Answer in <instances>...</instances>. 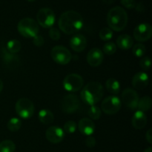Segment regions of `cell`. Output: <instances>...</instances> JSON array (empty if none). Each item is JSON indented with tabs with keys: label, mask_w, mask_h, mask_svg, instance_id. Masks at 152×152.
I'll return each mask as SVG.
<instances>
[{
	"label": "cell",
	"mask_w": 152,
	"mask_h": 152,
	"mask_svg": "<svg viewBox=\"0 0 152 152\" xmlns=\"http://www.w3.org/2000/svg\"><path fill=\"white\" fill-rule=\"evenodd\" d=\"M58 24L62 32L65 34H73L83 28V19L78 12L67 10L61 14Z\"/></svg>",
	"instance_id": "6da1fadb"
},
{
	"label": "cell",
	"mask_w": 152,
	"mask_h": 152,
	"mask_svg": "<svg viewBox=\"0 0 152 152\" xmlns=\"http://www.w3.org/2000/svg\"><path fill=\"white\" fill-rule=\"evenodd\" d=\"M128 14L124 8L116 6L112 7L107 14V22L110 29L115 31H122L128 24Z\"/></svg>",
	"instance_id": "7a4b0ae2"
},
{
	"label": "cell",
	"mask_w": 152,
	"mask_h": 152,
	"mask_svg": "<svg viewBox=\"0 0 152 152\" xmlns=\"http://www.w3.org/2000/svg\"><path fill=\"white\" fill-rule=\"evenodd\" d=\"M103 96V87L98 82H90L83 88L81 99L85 103L94 105L102 99Z\"/></svg>",
	"instance_id": "3957f363"
},
{
	"label": "cell",
	"mask_w": 152,
	"mask_h": 152,
	"mask_svg": "<svg viewBox=\"0 0 152 152\" xmlns=\"http://www.w3.org/2000/svg\"><path fill=\"white\" fill-rule=\"evenodd\" d=\"M19 34L26 38H34L39 33L38 23L31 18H24L21 19L17 25Z\"/></svg>",
	"instance_id": "277c9868"
},
{
	"label": "cell",
	"mask_w": 152,
	"mask_h": 152,
	"mask_svg": "<svg viewBox=\"0 0 152 152\" xmlns=\"http://www.w3.org/2000/svg\"><path fill=\"white\" fill-rule=\"evenodd\" d=\"M15 109L18 115L22 119H30L34 114V105L29 99L21 98L16 102Z\"/></svg>",
	"instance_id": "5b68a950"
},
{
	"label": "cell",
	"mask_w": 152,
	"mask_h": 152,
	"mask_svg": "<svg viewBox=\"0 0 152 152\" xmlns=\"http://www.w3.org/2000/svg\"><path fill=\"white\" fill-rule=\"evenodd\" d=\"M52 59L59 65H67L71 62L72 56L67 48L62 45H56L50 51Z\"/></svg>",
	"instance_id": "8992f818"
},
{
	"label": "cell",
	"mask_w": 152,
	"mask_h": 152,
	"mask_svg": "<svg viewBox=\"0 0 152 152\" xmlns=\"http://www.w3.org/2000/svg\"><path fill=\"white\" fill-rule=\"evenodd\" d=\"M84 80L83 77L77 74H71L67 75L62 82L64 88L70 92H76L83 88Z\"/></svg>",
	"instance_id": "52a82bcc"
},
{
	"label": "cell",
	"mask_w": 152,
	"mask_h": 152,
	"mask_svg": "<svg viewBox=\"0 0 152 152\" xmlns=\"http://www.w3.org/2000/svg\"><path fill=\"white\" fill-rule=\"evenodd\" d=\"M55 19L54 12L48 7L41 8L37 14V22L45 28H51L54 24Z\"/></svg>",
	"instance_id": "ba28073f"
},
{
	"label": "cell",
	"mask_w": 152,
	"mask_h": 152,
	"mask_svg": "<svg viewBox=\"0 0 152 152\" xmlns=\"http://www.w3.org/2000/svg\"><path fill=\"white\" fill-rule=\"evenodd\" d=\"M1 56L3 65L7 69L13 71L16 69L20 65V59L16 53L9 52L5 47L1 49Z\"/></svg>",
	"instance_id": "9c48e42d"
},
{
	"label": "cell",
	"mask_w": 152,
	"mask_h": 152,
	"mask_svg": "<svg viewBox=\"0 0 152 152\" xmlns=\"http://www.w3.org/2000/svg\"><path fill=\"white\" fill-rule=\"evenodd\" d=\"M101 108L103 112L105 114L112 115L116 114L121 108V100L118 96L115 95H111L108 96L102 101L101 104Z\"/></svg>",
	"instance_id": "30bf717a"
},
{
	"label": "cell",
	"mask_w": 152,
	"mask_h": 152,
	"mask_svg": "<svg viewBox=\"0 0 152 152\" xmlns=\"http://www.w3.org/2000/svg\"><path fill=\"white\" fill-rule=\"evenodd\" d=\"M80 105V99L75 94H67L62 99L61 108L66 114H74Z\"/></svg>",
	"instance_id": "8fae6325"
},
{
	"label": "cell",
	"mask_w": 152,
	"mask_h": 152,
	"mask_svg": "<svg viewBox=\"0 0 152 152\" xmlns=\"http://www.w3.org/2000/svg\"><path fill=\"white\" fill-rule=\"evenodd\" d=\"M122 100L127 108L134 110L137 108L139 96L136 91L134 89L126 88L122 94Z\"/></svg>",
	"instance_id": "7c38bea8"
},
{
	"label": "cell",
	"mask_w": 152,
	"mask_h": 152,
	"mask_svg": "<svg viewBox=\"0 0 152 152\" xmlns=\"http://www.w3.org/2000/svg\"><path fill=\"white\" fill-rule=\"evenodd\" d=\"M152 27L148 23H141L134 30V37L138 42L148 41L151 37Z\"/></svg>",
	"instance_id": "4fadbf2b"
},
{
	"label": "cell",
	"mask_w": 152,
	"mask_h": 152,
	"mask_svg": "<svg viewBox=\"0 0 152 152\" xmlns=\"http://www.w3.org/2000/svg\"><path fill=\"white\" fill-rule=\"evenodd\" d=\"M45 137L49 142L56 144L63 140L65 133L64 131L58 126H50L46 130Z\"/></svg>",
	"instance_id": "5bb4252c"
},
{
	"label": "cell",
	"mask_w": 152,
	"mask_h": 152,
	"mask_svg": "<svg viewBox=\"0 0 152 152\" xmlns=\"http://www.w3.org/2000/svg\"><path fill=\"white\" fill-rule=\"evenodd\" d=\"M103 52L97 48H92L88 51L87 54V62L91 66L97 67L102 64L103 61Z\"/></svg>",
	"instance_id": "9a60e30c"
},
{
	"label": "cell",
	"mask_w": 152,
	"mask_h": 152,
	"mask_svg": "<svg viewBox=\"0 0 152 152\" xmlns=\"http://www.w3.org/2000/svg\"><path fill=\"white\" fill-rule=\"evenodd\" d=\"M149 79L148 74L145 72H138L134 76L132 79V86L134 88L142 90L148 85Z\"/></svg>",
	"instance_id": "2e32d148"
},
{
	"label": "cell",
	"mask_w": 152,
	"mask_h": 152,
	"mask_svg": "<svg viewBox=\"0 0 152 152\" xmlns=\"http://www.w3.org/2000/svg\"><path fill=\"white\" fill-rule=\"evenodd\" d=\"M70 46L74 51L81 52L86 49L87 46V40L83 35L77 34L71 39Z\"/></svg>",
	"instance_id": "e0dca14e"
},
{
	"label": "cell",
	"mask_w": 152,
	"mask_h": 152,
	"mask_svg": "<svg viewBox=\"0 0 152 152\" xmlns=\"http://www.w3.org/2000/svg\"><path fill=\"white\" fill-rule=\"evenodd\" d=\"M78 129L83 134L86 135V136H91L94 132L95 126L91 120L88 118H83L79 122Z\"/></svg>",
	"instance_id": "ac0fdd59"
},
{
	"label": "cell",
	"mask_w": 152,
	"mask_h": 152,
	"mask_svg": "<svg viewBox=\"0 0 152 152\" xmlns=\"http://www.w3.org/2000/svg\"><path fill=\"white\" fill-rule=\"evenodd\" d=\"M132 126L135 129H142L147 124V116L144 112L137 111L134 114L132 117Z\"/></svg>",
	"instance_id": "d6986e66"
},
{
	"label": "cell",
	"mask_w": 152,
	"mask_h": 152,
	"mask_svg": "<svg viewBox=\"0 0 152 152\" xmlns=\"http://www.w3.org/2000/svg\"><path fill=\"white\" fill-rule=\"evenodd\" d=\"M117 44L120 49L128 50L133 46L134 40L131 36L127 35V34H123L117 38Z\"/></svg>",
	"instance_id": "ffe728a7"
},
{
	"label": "cell",
	"mask_w": 152,
	"mask_h": 152,
	"mask_svg": "<svg viewBox=\"0 0 152 152\" xmlns=\"http://www.w3.org/2000/svg\"><path fill=\"white\" fill-rule=\"evenodd\" d=\"M38 117L39 121L44 125L50 124L54 120V116L53 113L48 109H42L39 112Z\"/></svg>",
	"instance_id": "44dd1931"
},
{
	"label": "cell",
	"mask_w": 152,
	"mask_h": 152,
	"mask_svg": "<svg viewBox=\"0 0 152 152\" xmlns=\"http://www.w3.org/2000/svg\"><path fill=\"white\" fill-rule=\"evenodd\" d=\"M105 86L109 93L116 95L118 94L120 91V83L117 80L114 78L108 79L105 83Z\"/></svg>",
	"instance_id": "7402d4cb"
},
{
	"label": "cell",
	"mask_w": 152,
	"mask_h": 152,
	"mask_svg": "<svg viewBox=\"0 0 152 152\" xmlns=\"http://www.w3.org/2000/svg\"><path fill=\"white\" fill-rule=\"evenodd\" d=\"M151 107V99L150 96H145L139 99L137 104V108L139 111L145 112L148 111Z\"/></svg>",
	"instance_id": "603a6c76"
},
{
	"label": "cell",
	"mask_w": 152,
	"mask_h": 152,
	"mask_svg": "<svg viewBox=\"0 0 152 152\" xmlns=\"http://www.w3.org/2000/svg\"><path fill=\"white\" fill-rule=\"evenodd\" d=\"M7 127L8 130L11 132H16L20 129L22 127V121L20 119L13 117L7 122Z\"/></svg>",
	"instance_id": "cb8c5ba5"
},
{
	"label": "cell",
	"mask_w": 152,
	"mask_h": 152,
	"mask_svg": "<svg viewBox=\"0 0 152 152\" xmlns=\"http://www.w3.org/2000/svg\"><path fill=\"white\" fill-rule=\"evenodd\" d=\"M16 145L10 140H6L0 142V152H14Z\"/></svg>",
	"instance_id": "d4e9b609"
},
{
	"label": "cell",
	"mask_w": 152,
	"mask_h": 152,
	"mask_svg": "<svg viewBox=\"0 0 152 152\" xmlns=\"http://www.w3.org/2000/svg\"><path fill=\"white\" fill-rule=\"evenodd\" d=\"M5 48L10 53H16L22 48V44L19 40L12 39L7 43V46Z\"/></svg>",
	"instance_id": "484cf974"
},
{
	"label": "cell",
	"mask_w": 152,
	"mask_h": 152,
	"mask_svg": "<svg viewBox=\"0 0 152 152\" xmlns=\"http://www.w3.org/2000/svg\"><path fill=\"white\" fill-rule=\"evenodd\" d=\"M88 116L93 120H98L101 117V110L96 105H91L88 111Z\"/></svg>",
	"instance_id": "4316f807"
},
{
	"label": "cell",
	"mask_w": 152,
	"mask_h": 152,
	"mask_svg": "<svg viewBox=\"0 0 152 152\" xmlns=\"http://www.w3.org/2000/svg\"><path fill=\"white\" fill-rule=\"evenodd\" d=\"M99 37L103 41H108L113 37L112 30L108 28H103L100 30L99 33Z\"/></svg>",
	"instance_id": "83f0119b"
},
{
	"label": "cell",
	"mask_w": 152,
	"mask_h": 152,
	"mask_svg": "<svg viewBox=\"0 0 152 152\" xmlns=\"http://www.w3.org/2000/svg\"><path fill=\"white\" fill-rule=\"evenodd\" d=\"M146 52V48H145V45L141 43H138V44L134 45L133 47V53L137 57H141L143 56Z\"/></svg>",
	"instance_id": "f1b7e54d"
},
{
	"label": "cell",
	"mask_w": 152,
	"mask_h": 152,
	"mask_svg": "<svg viewBox=\"0 0 152 152\" xmlns=\"http://www.w3.org/2000/svg\"><path fill=\"white\" fill-rule=\"evenodd\" d=\"M117 51V46L112 42L105 43L103 46V53L107 55H112Z\"/></svg>",
	"instance_id": "f546056e"
},
{
	"label": "cell",
	"mask_w": 152,
	"mask_h": 152,
	"mask_svg": "<svg viewBox=\"0 0 152 152\" xmlns=\"http://www.w3.org/2000/svg\"><path fill=\"white\" fill-rule=\"evenodd\" d=\"M77 130V124L74 121L69 120L64 125V131L68 134H72Z\"/></svg>",
	"instance_id": "4dcf8cb0"
},
{
	"label": "cell",
	"mask_w": 152,
	"mask_h": 152,
	"mask_svg": "<svg viewBox=\"0 0 152 152\" xmlns=\"http://www.w3.org/2000/svg\"><path fill=\"white\" fill-rule=\"evenodd\" d=\"M140 66L143 71H148L151 67V59L148 56L142 58L140 62Z\"/></svg>",
	"instance_id": "1f68e13d"
},
{
	"label": "cell",
	"mask_w": 152,
	"mask_h": 152,
	"mask_svg": "<svg viewBox=\"0 0 152 152\" xmlns=\"http://www.w3.org/2000/svg\"><path fill=\"white\" fill-rule=\"evenodd\" d=\"M49 37L55 41L59 40L60 38V33H59V30L55 28H50L49 30Z\"/></svg>",
	"instance_id": "d6a6232c"
},
{
	"label": "cell",
	"mask_w": 152,
	"mask_h": 152,
	"mask_svg": "<svg viewBox=\"0 0 152 152\" xmlns=\"http://www.w3.org/2000/svg\"><path fill=\"white\" fill-rule=\"evenodd\" d=\"M121 4L128 9H133L136 6L135 0H121Z\"/></svg>",
	"instance_id": "836d02e7"
},
{
	"label": "cell",
	"mask_w": 152,
	"mask_h": 152,
	"mask_svg": "<svg viewBox=\"0 0 152 152\" xmlns=\"http://www.w3.org/2000/svg\"><path fill=\"white\" fill-rule=\"evenodd\" d=\"M33 39H33V43L37 47H41V46H42L44 45V39H43V37L41 35H37Z\"/></svg>",
	"instance_id": "e575fe53"
},
{
	"label": "cell",
	"mask_w": 152,
	"mask_h": 152,
	"mask_svg": "<svg viewBox=\"0 0 152 152\" xmlns=\"http://www.w3.org/2000/svg\"><path fill=\"white\" fill-rule=\"evenodd\" d=\"M86 145H87L88 148H94L96 145V140L94 137L91 136L87 137V138L86 139Z\"/></svg>",
	"instance_id": "d590c367"
},
{
	"label": "cell",
	"mask_w": 152,
	"mask_h": 152,
	"mask_svg": "<svg viewBox=\"0 0 152 152\" xmlns=\"http://www.w3.org/2000/svg\"><path fill=\"white\" fill-rule=\"evenodd\" d=\"M145 138H146L148 143L150 144L152 143V129H148V132H146V134H145Z\"/></svg>",
	"instance_id": "8d00e7d4"
},
{
	"label": "cell",
	"mask_w": 152,
	"mask_h": 152,
	"mask_svg": "<svg viewBox=\"0 0 152 152\" xmlns=\"http://www.w3.org/2000/svg\"><path fill=\"white\" fill-rule=\"evenodd\" d=\"M102 1H103L105 4H113V3H114V0H102Z\"/></svg>",
	"instance_id": "74e56055"
},
{
	"label": "cell",
	"mask_w": 152,
	"mask_h": 152,
	"mask_svg": "<svg viewBox=\"0 0 152 152\" xmlns=\"http://www.w3.org/2000/svg\"><path fill=\"white\" fill-rule=\"evenodd\" d=\"M3 87H4V85H3V82H2V80L0 79V93H1V91H2Z\"/></svg>",
	"instance_id": "f35d334b"
},
{
	"label": "cell",
	"mask_w": 152,
	"mask_h": 152,
	"mask_svg": "<svg viewBox=\"0 0 152 152\" xmlns=\"http://www.w3.org/2000/svg\"><path fill=\"white\" fill-rule=\"evenodd\" d=\"M144 152H151V147H148L144 151Z\"/></svg>",
	"instance_id": "ab89813d"
},
{
	"label": "cell",
	"mask_w": 152,
	"mask_h": 152,
	"mask_svg": "<svg viewBox=\"0 0 152 152\" xmlns=\"http://www.w3.org/2000/svg\"><path fill=\"white\" fill-rule=\"evenodd\" d=\"M27 1H30V2H33V1H36V0H27Z\"/></svg>",
	"instance_id": "60d3db41"
}]
</instances>
